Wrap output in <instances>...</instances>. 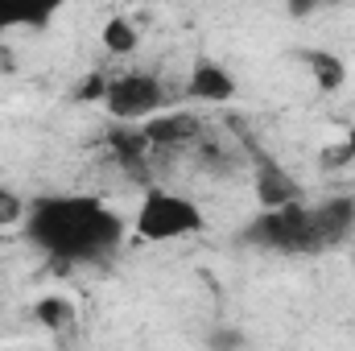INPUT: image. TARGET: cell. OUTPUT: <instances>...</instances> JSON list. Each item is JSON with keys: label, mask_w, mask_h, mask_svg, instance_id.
Wrapping results in <instances>:
<instances>
[{"label": "cell", "mask_w": 355, "mask_h": 351, "mask_svg": "<svg viewBox=\"0 0 355 351\" xmlns=\"http://www.w3.org/2000/svg\"><path fill=\"white\" fill-rule=\"evenodd\" d=\"M327 0H285V8L293 12V17H310V12H318Z\"/></svg>", "instance_id": "obj_13"}, {"label": "cell", "mask_w": 355, "mask_h": 351, "mask_svg": "<svg viewBox=\"0 0 355 351\" xmlns=\"http://www.w3.org/2000/svg\"><path fill=\"white\" fill-rule=\"evenodd\" d=\"M186 91H190L194 99H202V103H227V99L236 95V79H232V71H227L223 62L202 58V62H194V71H190V79H186Z\"/></svg>", "instance_id": "obj_7"}, {"label": "cell", "mask_w": 355, "mask_h": 351, "mask_svg": "<svg viewBox=\"0 0 355 351\" xmlns=\"http://www.w3.org/2000/svg\"><path fill=\"white\" fill-rule=\"evenodd\" d=\"M103 108L116 116V120H149L162 112L166 103V87L157 75H145V71H128V75H116L107 79L99 91Z\"/></svg>", "instance_id": "obj_4"}, {"label": "cell", "mask_w": 355, "mask_h": 351, "mask_svg": "<svg viewBox=\"0 0 355 351\" xmlns=\"http://www.w3.org/2000/svg\"><path fill=\"white\" fill-rule=\"evenodd\" d=\"M25 203L8 190V186H0V228H12V223H25Z\"/></svg>", "instance_id": "obj_12"}, {"label": "cell", "mask_w": 355, "mask_h": 351, "mask_svg": "<svg viewBox=\"0 0 355 351\" xmlns=\"http://www.w3.org/2000/svg\"><path fill=\"white\" fill-rule=\"evenodd\" d=\"M25 236L58 264H95L124 244V215L95 194H46L29 203Z\"/></svg>", "instance_id": "obj_1"}, {"label": "cell", "mask_w": 355, "mask_h": 351, "mask_svg": "<svg viewBox=\"0 0 355 351\" xmlns=\"http://www.w3.org/2000/svg\"><path fill=\"white\" fill-rule=\"evenodd\" d=\"M103 46L112 50V54H128V50H137V33H132V25L128 21H107L103 25Z\"/></svg>", "instance_id": "obj_10"}, {"label": "cell", "mask_w": 355, "mask_h": 351, "mask_svg": "<svg viewBox=\"0 0 355 351\" xmlns=\"http://www.w3.org/2000/svg\"><path fill=\"white\" fill-rule=\"evenodd\" d=\"M355 232V198H322L314 207L285 203V207H261V215L240 232L244 244L285 252V257H306L343 244Z\"/></svg>", "instance_id": "obj_2"}, {"label": "cell", "mask_w": 355, "mask_h": 351, "mask_svg": "<svg viewBox=\"0 0 355 351\" xmlns=\"http://www.w3.org/2000/svg\"><path fill=\"white\" fill-rule=\"evenodd\" d=\"M327 4H335V0H327Z\"/></svg>", "instance_id": "obj_14"}, {"label": "cell", "mask_w": 355, "mask_h": 351, "mask_svg": "<svg viewBox=\"0 0 355 351\" xmlns=\"http://www.w3.org/2000/svg\"><path fill=\"white\" fill-rule=\"evenodd\" d=\"M71 0H0V33L8 29H42Z\"/></svg>", "instance_id": "obj_6"}, {"label": "cell", "mask_w": 355, "mask_h": 351, "mask_svg": "<svg viewBox=\"0 0 355 351\" xmlns=\"http://www.w3.org/2000/svg\"><path fill=\"white\" fill-rule=\"evenodd\" d=\"M37 318H42L46 327L62 331V327L75 318V306H71V302H62V298H46V302H37Z\"/></svg>", "instance_id": "obj_11"}, {"label": "cell", "mask_w": 355, "mask_h": 351, "mask_svg": "<svg viewBox=\"0 0 355 351\" xmlns=\"http://www.w3.org/2000/svg\"><path fill=\"white\" fill-rule=\"evenodd\" d=\"M202 207L178 190H149L137 207V236L149 244H166V240H186L194 232H202Z\"/></svg>", "instance_id": "obj_3"}, {"label": "cell", "mask_w": 355, "mask_h": 351, "mask_svg": "<svg viewBox=\"0 0 355 351\" xmlns=\"http://www.w3.org/2000/svg\"><path fill=\"white\" fill-rule=\"evenodd\" d=\"M141 132H145L149 145H157V149H174V145H186V141L198 137V120L186 116V112H178V116H162V120H145Z\"/></svg>", "instance_id": "obj_8"}, {"label": "cell", "mask_w": 355, "mask_h": 351, "mask_svg": "<svg viewBox=\"0 0 355 351\" xmlns=\"http://www.w3.org/2000/svg\"><path fill=\"white\" fill-rule=\"evenodd\" d=\"M252 162H257V198H261V207H285V203H297L302 198L297 178L289 174L285 166H277L261 149L252 153Z\"/></svg>", "instance_id": "obj_5"}, {"label": "cell", "mask_w": 355, "mask_h": 351, "mask_svg": "<svg viewBox=\"0 0 355 351\" xmlns=\"http://www.w3.org/2000/svg\"><path fill=\"white\" fill-rule=\"evenodd\" d=\"M306 67H310V75L318 79V87L322 91H335L343 79H347L343 58H335L331 50H306Z\"/></svg>", "instance_id": "obj_9"}]
</instances>
